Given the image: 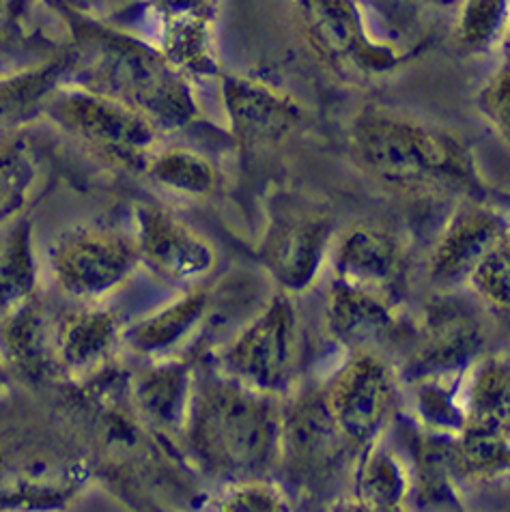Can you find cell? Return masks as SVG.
<instances>
[{
    "mask_svg": "<svg viewBox=\"0 0 510 512\" xmlns=\"http://www.w3.org/2000/svg\"><path fill=\"white\" fill-rule=\"evenodd\" d=\"M282 401L254 392L218 368L196 371L181 442L211 478L226 482L274 478L280 461Z\"/></svg>",
    "mask_w": 510,
    "mask_h": 512,
    "instance_id": "1",
    "label": "cell"
},
{
    "mask_svg": "<svg viewBox=\"0 0 510 512\" xmlns=\"http://www.w3.org/2000/svg\"><path fill=\"white\" fill-rule=\"evenodd\" d=\"M353 158L392 188H478L476 162L448 130L386 106H364L349 125Z\"/></svg>",
    "mask_w": 510,
    "mask_h": 512,
    "instance_id": "2",
    "label": "cell"
},
{
    "mask_svg": "<svg viewBox=\"0 0 510 512\" xmlns=\"http://www.w3.org/2000/svg\"><path fill=\"white\" fill-rule=\"evenodd\" d=\"M93 91L143 112L162 132L188 127L201 112L186 74L160 48L130 37L108 41L97 59Z\"/></svg>",
    "mask_w": 510,
    "mask_h": 512,
    "instance_id": "3",
    "label": "cell"
},
{
    "mask_svg": "<svg viewBox=\"0 0 510 512\" xmlns=\"http://www.w3.org/2000/svg\"><path fill=\"white\" fill-rule=\"evenodd\" d=\"M356 446L340 429L321 386H297L282 401L278 472L282 487L304 493L328 489L356 461ZM287 489V491H289Z\"/></svg>",
    "mask_w": 510,
    "mask_h": 512,
    "instance_id": "4",
    "label": "cell"
},
{
    "mask_svg": "<svg viewBox=\"0 0 510 512\" xmlns=\"http://www.w3.org/2000/svg\"><path fill=\"white\" fill-rule=\"evenodd\" d=\"M302 321L293 297L278 293L218 355V371L242 386L285 398L300 386Z\"/></svg>",
    "mask_w": 510,
    "mask_h": 512,
    "instance_id": "5",
    "label": "cell"
},
{
    "mask_svg": "<svg viewBox=\"0 0 510 512\" xmlns=\"http://www.w3.org/2000/svg\"><path fill=\"white\" fill-rule=\"evenodd\" d=\"M336 224L328 211L302 196L276 194L259 241V261L280 293L304 295L330 263Z\"/></svg>",
    "mask_w": 510,
    "mask_h": 512,
    "instance_id": "6",
    "label": "cell"
},
{
    "mask_svg": "<svg viewBox=\"0 0 510 512\" xmlns=\"http://www.w3.org/2000/svg\"><path fill=\"white\" fill-rule=\"evenodd\" d=\"M302 35L319 59L345 78L392 74L403 52L368 31L360 0H293Z\"/></svg>",
    "mask_w": 510,
    "mask_h": 512,
    "instance_id": "7",
    "label": "cell"
},
{
    "mask_svg": "<svg viewBox=\"0 0 510 512\" xmlns=\"http://www.w3.org/2000/svg\"><path fill=\"white\" fill-rule=\"evenodd\" d=\"M401 373L384 353L349 351L347 360L321 383L332 416L360 452L386 437L401 403Z\"/></svg>",
    "mask_w": 510,
    "mask_h": 512,
    "instance_id": "8",
    "label": "cell"
},
{
    "mask_svg": "<svg viewBox=\"0 0 510 512\" xmlns=\"http://www.w3.org/2000/svg\"><path fill=\"white\" fill-rule=\"evenodd\" d=\"M138 265L132 239L91 226L61 235L50 248V269L59 289L91 304L117 293Z\"/></svg>",
    "mask_w": 510,
    "mask_h": 512,
    "instance_id": "9",
    "label": "cell"
},
{
    "mask_svg": "<svg viewBox=\"0 0 510 512\" xmlns=\"http://www.w3.org/2000/svg\"><path fill=\"white\" fill-rule=\"evenodd\" d=\"M52 112L67 130L132 166H147L162 134L143 112L93 89L63 93Z\"/></svg>",
    "mask_w": 510,
    "mask_h": 512,
    "instance_id": "10",
    "label": "cell"
},
{
    "mask_svg": "<svg viewBox=\"0 0 510 512\" xmlns=\"http://www.w3.org/2000/svg\"><path fill=\"white\" fill-rule=\"evenodd\" d=\"M132 241L140 265H147L170 282L196 287L218 267L214 244L158 205L140 203L134 207Z\"/></svg>",
    "mask_w": 510,
    "mask_h": 512,
    "instance_id": "11",
    "label": "cell"
},
{
    "mask_svg": "<svg viewBox=\"0 0 510 512\" xmlns=\"http://www.w3.org/2000/svg\"><path fill=\"white\" fill-rule=\"evenodd\" d=\"M328 267L332 280L399 306L407 282V254L401 239L384 226L358 222L336 233Z\"/></svg>",
    "mask_w": 510,
    "mask_h": 512,
    "instance_id": "12",
    "label": "cell"
},
{
    "mask_svg": "<svg viewBox=\"0 0 510 512\" xmlns=\"http://www.w3.org/2000/svg\"><path fill=\"white\" fill-rule=\"evenodd\" d=\"M222 104L233 136L248 149L285 142L302 125L306 112L289 91L248 76L222 78Z\"/></svg>",
    "mask_w": 510,
    "mask_h": 512,
    "instance_id": "13",
    "label": "cell"
},
{
    "mask_svg": "<svg viewBox=\"0 0 510 512\" xmlns=\"http://www.w3.org/2000/svg\"><path fill=\"white\" fill-rule=\"evenodd\" d=\"M485 327L472 310L450 300L427 306L418 343L407 358L401 379L437 373H463L485 353Z\"/></svg>",
    "mask_w": 510,
    "mask_h": 512,
    "instance_id": "14",
    "label": "cell"
},
{
    "mask_svg": "<svg viewBox=\"0 0 510 512\" xmlns=\"http://www.w3.org/2000/svg\"><path fill=\"white\" fill-rule=\"evenodd\" d=\"M508 229L510 222L491 207L465 205L457 209L429 256L431 282L442 291L463 287Z\"/></svg>",
    "mask_w": 510,
    "mask_h": 512,
    "instance_id": "15",
    "label": "cell"
},
{
    "mask_svg": "<svg viewBox=\"0 0 510 512\" xmlns=\"http://www.w3.org/2000/svg\"><path fill=\"white\" fill-rule=\"evenodd\" d=\"M160 52L186 76H218L214 24L218 0H151Z\"/></svg>",
    "mask_w": 510,
    "mask_h": 512,
    "instance_id": "16",
    "label": "cell"
},
{
    "mask_svg": "<svg viewBox=\"0 0 510 512\" xmlns=\"http://www.w3.org/2000/svg\"><path fill=\"white\" fill-rule=\"evenodd\" d=\"M196 368L179 358L153 360L130 381V405L145 429L181 437L194 394Z\"/></svg>",
    "mask_w": 510,
    "mask_h": 512,
    "instance_id": "17",
    "label": "cell"
},
{
    "mask_svg": "<svg viewBox=\"0 0 510 512\" xmlns=\"http://www.w3.org/2000/svg\"><path fill=\"white\" fill-rule=\"evenodd\" d=\"M325 330L347 351H379L399 334L396 306L377 295L330 280L323 304Z\"/></svg>",
    "mask_w": 510,
    "mask_h": 512,
    "instance_id": "18",
    "label": "cell"
},
{
    "mask_svg": "<svg viewBox=\"0 0 510 512\" xmlns=\"http://www.w3.org/2000/svg\"><path fill=\"white\" fill-rule=\"evenodd\" d=\"M123 345V327L108 310H78L54 325V362L74 377L97 375Z\"/></svg>",
    "mask_w": 510,
    "mask_h": 512,
    "instance_id": "19",
    "label": "cell"
},
{
    "mask_svg": "<svg viewBox=\"0 0 510 512\" xmlns=\"http://www.w3.org/2000/svg\"><path fill=\"white\" fill-rule=\"evenodd\" d=\"M351 502L373 512H399L412 504V469L386 437L356 454L349 474Z\"/></svg>",
    "mask_w": 510,
    "mask_h": 512,
    "instance_id": "20",
    "label": "cell"
},
{
    "mask_svg": "<svg viewBox=\"0 0 510 512\" xmlns=\"http://www.w3.org/2000/svg\"><path fill=\"white\" fill-rule=\"evenodd\" d=\"M209 302L211 297L203 287H192L177 300L125 327L123 345L151 360L173 358L170 353L186 345L201 330L207 319Z\"/></svg>",
    "mask_w": 510,
    "mask_h": 512,
    "instance_id": "21",
    "label": "cell"
},
{
    "mask_svg": "<svg viewBox=\"0 0 510 512\" xmlns=\"http://www.w3.org/2000/svg\"><path fill=\"white\" fill-rule=\"evenodd\" d=\"M465 429L510 437V355L483 353L463 377Z\"/></svg>",
    "mask_w": 510,
    "mask_h": 512,
    "instance_id": "22",
    "label": "cell"
},
{
    "mask_svg": "<svg viewBox=\"0 0 510 512\" xmlns=\"http://www.w3.org/2000/svg\"><path fill=\"white\" fill-rule=\"evenodd\" d=\"M54 327L37 295L0 315V360L26 379H41L54 362Z\"/></svg>",
    "mask_w": 510,
    "mask_h": 512,
    "instance_id": "23",
    "label": "cell"
},
{
    "mask_svg": "<svg viewBox=\"0 0 510 512\" xmlns=\"http://www.w3.org/2000/svg\"><path fill=\"white\" fill-rule=\"evenodd\" d=\"M452 439L416 426L409 439V457H412V502L424 508H459L461 480L452 463Z\"/></svg>",
    "mask_w": 510,
    "mask_h": 512,
    "instance_id": "24",
    "label": "cell"
},
{
    "mask_svg": "<svg viewBox=\"0 0 510 512\" xmlns=\"http://www.w3.org/2000/svg\"><path fill=\"white\" fill-rule=\"evenodd\" d=\"M463 373H437L405 379L416 426L424 431L457 437L465 429Z\"/></svg>",
    "mask_w": 510,
    "mask_h": 512,
    "instance_id": "25",
    "label": "cell"
},
{
    "mask_svg": "<svg viewBox=\"0 0 510 512\" xmlns=\"http://www.w3.org/2000/svg\"><path fill=\"white\" fill-rule=\"evenodd\" d=\"M145 170L155 186L177 196L205 198L218 188V170L214 162L207 155L186 147L155 151Z\"/></svg>",
    "mask_w": 510,
    "mask_h": 512,
    "instance_id": "26",
    "label": "cell"
},
{
    "mask_svg": "<svg viewBox=\"0 0 510 512\" xmlns=\"http://www.w3.org/2000/svg\"><path fill=\"white\" fill-rule=\"evenodd\" d=\"M452 463L461 482H493L510 478V437L463 429L452 439Z\"/></svg>",
    "mask_w": 510,
    "mask_h": 512,
    "instance_id": "27",
    "label": "cell"
},
{
    "mask_svg": "<svg viewBox=\"0 0 510 512\" xmlns=\"http://www.w3.org/2000/svg\"><path fill=\"white\" fill-rule=\"evenodd\" d=\"M510 28V0H459L455 39L461 52L487 56L504 48Z\"/></svg>",
    "mask_w": 510,
    "mask_h": 512,
    "instance_id": "28",
    "label": "cell"
},
{
    "mask_svg": "<svg viewBox=\"0 0 510 512\" xmlns=\"http://www.w3.org/2000/svg\"><path fill=\"white\" fill-rule=\"evenodd\" d=\"M37 295V256L33 231L18 224L0 246V315Z\"/></svg>",
    "mask_w": 510,
    "mask_h": 512,
    "instance_id": "29",
    "label": "cell"
},
{
    "mask_svg": "<svg viewBox=\"0 0 510 512\" xmlns=\"http://www.w3.org/2000/svg\"><path fill=\"white\" fill-rule=\"evenodd\" d=\"M37 183V164L20 140L0 136V226L20 216L31 203Z\"/></svg>",
    "mask_w": 510,
    "mask_h": 512,
    "instance_id": "30",
    "label": "cell"
},
{
    "mask_svg": "<svg viewBox=\"0 0 510 512\" xmlns=\"http://www.w3.org/2000/svg\"><path fill=\"white\" fill-rule=\"evenodd\" d=\"M214 508L224 512H285L291 510V497L274 478L239 480L226 482Z\"/></svg>",
    "mask_w": 510,
    "mask_h": 512,
    "instance_id": "31",
    "label": "cell"
},
{
    "mask_svg": "<svg viewBox=\"0 0 510 512\" xmlns=\"http://www.w3.org/2000/svg\"><path fill=\"white\" fill-rule=\"evenodd\" d=\"M467 287L491 310L510 317V229L478 265Z\"/></svg>",
    "mask_w": 510,
    "mask_h": 512,
    "instance_id": "32",
    "label": "cell"
},
{
    "mask_svg": "<svg viewBox=\"0 0 510 512\" xmlns=\"http://www.w3.org/2000/svg\"><path fill=\"white\" fill-rule=\"evenodd\" d=\"M476 110L504 145L510 149V59L493 71L476 93Z\"/></svg>",
    "mask_w": 510,
    "mask_h": 512,
    "instance_id": "33",
    "label": "cell"
},
{
    "mask_svg": "<svg viewBox=\"0 0 510 512\" xmlns=\"http://www.w3.org/2000/svg\"><path fill=\"white\" fill-rule=\"evenodd\" d=\"M54 71V67H46L31 71V74L0 80V127L18 119L28 106H33L48 91Z\"/></svg>",
    "mask_w": 510,
    "mask_h": 512,
    "instance_id": "34",
    "label": "cell"
},
{
    "mask_svg": "<svg viewBox=\"0 0 510 512\" xmlns=\"http://www.w3.org/2000/svg\"><path fill=\"white\" fill-rule=\"evenodd\" d=\"M424 3L427 0H375V5L399 24H407L409 20L416 18Z\"/></svg>",
    "mask_w": 510,
    "mask_h": 512,
    "instance_id": "35",
    "label": "cell"
},
{
    "mask_svg": "<svg viewBox=\"0 0 510 512\" xmlns=\"http://www.w3.org/2000/svg\"><path fill=\"white\" fill-rule=\"evenodd\" d=\"M504 54H506V59H510V28H508V35H506V41H504Z\"/></svg>",
    "mask_w": 510,
    "mask_h": 512,
    "instance_id": "36",
    "label": "cell"
},
{
    "mask_svg": "<svg viewBox=\"0 0 510 512\" xmlns=\"http://www.w3.org/2000/svg\"><path fill=\"white\" fill-rule=\"evenodd\" d=\"M0 386H3V368H0Z\"/></svg>",
    "mask_w": 510,
    "mask_h": 512,
    "instance_id": "37",
    "label": "cell"
},
{
    "mask_svg": "<svg viewBox=\"0 0 510 512\" xmlns=\"http://www.w3.org/2000/svg\"><path fill=\"white\" fill-rule=\"evenodd\" d=\"M0 5H3V0H0Z\"/></svg>",
    "mask_w": 510,
    "mask_h": 512,
    "instance_id": "38",
    "label": "cell"
}]
</instances>
